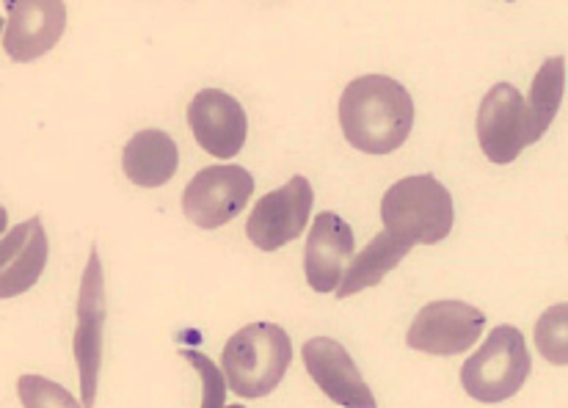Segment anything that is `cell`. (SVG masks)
<instances>
[{
    "label": "cell",
    "instance_id": "cell-8",
    "mask_svg": "<svg viewBox=\"0 0 568 408\" xmlns=\"http://www.w3.org/2000/svg\"><path fill=\"white\" fill-rule=\"evenodd\" d=\"M486 315L467 302H430L408 326L406 345L428 356H462L483 337Z\"/></svg>",
    "mask_w": 568,
    "mask_h": 408
},
{
    "label": "cell",
    "instance_id": "cell-18",
    "mask_svg": "<svg viewBox=\"0 0 568 408\" xmlns=\"http://www.w3.org/2000/svg\"><path fill=\"white\" fill-rule=\"evenodd\" d=\"M568 306L555 304L538 317L536 323V348L549 365H568Z\"/></svg>",
    "mask_w": 568,
    "mask_h": 408
},
{
    "label": "cell",
    "instance_id": "cell-24",
    "mask_svg": "<svg viewBox=\"0 0 568 408\" xmlns=\"http://www.w3.org/2000/svg\"><path fill=\"white\" fill-rule=\"evenodd\" d=\"M508 3H514V0H508Z\"/></svg>",
    "mask_w": 568,
    "mask_h": 408
},
{
    "label": "cell",
    "instance_id": "cell-14",
    "mask_svg": "<svg viewBox=\"0 0 568 408\" xmlns=\"http://www.w3.org/2000/svg\"><path fill=\"white\" fill-rule=\"evenodd\" d=\"M48 235L39 215L11 226L0 237V302L31 290L48 268Z\"/></svg>",
    "mask_w": 568,
    "mask_h": 408
},
{
    "label": "cell",
    "instance_id": "cell-7",
    "mask_svg": "<svg viewBox=\"0 0 568 408\" xmlns=\"http://www.w3.org/2000/svg\"><path fill=\"white\" fill-rule=\"evenodd\" d=\"M105 276L97 248L89 252L87 271L78 293V326L72 337V354H75L78 373H81V406L94 408L97 384H100L102 365V332H105Z\"/></svg>",
    "mask_w": 568,
    "mask_h": 408
},
{
    "label": "cell",
    "instance_id": "cell-13",
    "mask_svg": "<svg viewBox=\"0 0 568 408\" xmlns=\"http://www.w3.org/2000/svg\"><path fill=\"white\" fill-rule=\"evenodd\" d=\"M354 248L356 241L348 221L339 218L332 210L317 213L315 224L310 226V237H306V285L315 293L337 290V285L343 282L345 268H348V259L354 257Z\"/></svg>",
    "mask_w": 568,
    "mask_h": 408
},
{
    "label": "cell",
    "instance_id": "cell-17",
    "mask_svg": "<svg viewBox=\"0 0 568 408\" xmlns=\"http://www.w3.org/2000/svg\"><path fill=\"white\" fill-rule=\"evenodd\" d=\"M564 92H566V59L564 55H555L541 64V70L536 72L530 86V100L525 102L527 113H530L532 130H536L538 139H544L549 128H552L555 116H558L560 105H564Z\"/></svg>",
    "mask_w": 568,
    "mask_h": 408
},
{
    "label": "cell",
    "instance_id": "cell-5",
    "mask_svg": "<svg viewBox=\"0 0 568 408\" xmlns=\"http://www.w3.org/2000/svg\"><path fill=\"white\" fill-rule=\"evenodd\" d=\"M475 128L483 155L497 166L514 163L521 150L538 141L525 100L514 83H497L488 89L477 111Z\"/></svg>",
    "mask_w": 568,
    "mask_h": 408
},
{
    "label": "cell",
    "instance_id": "cell-15",
    "mask_svg": "<svg viewBox=\"0 0 568 408\" xmlns=\"http://www.w3.org/2000/svg\"><path fill=\"white\" fill-rule=\"evenodd\" d=\"M180 150L163 130H141L124 144V177L139 188H161L178 174Z\"/></svg>",
    "mask_w": 568,
    "mask_h": 408
},
{
    "label": "cell",
    "instance_id": "cell-4",
    "mask_svg": "<svg viewBox=\"0 0 568 408\" xmlns=\"http://www.w3.org/2000/svg\"><path fill=\"white\" fill-rule=\"evenodd\" d=\"M532 373L530 350L516 326H497L462 367V387L477 404L514 398Z\"/></svg>",
    "mask_w": 568,
    "mask_h": 408
},
{
    "label": "cell",
    "instance_id": "cell-21",
    "mask_svg": "<svg viewBox=\"0 0 568 408\" xmlns=\"http://www.w3.org/2000/svg\"><path fill=\"white\" fill-rule=\"evenodd\" d=\"M6 224H9V213H6V207L0 204V235H6Z\"/></svg>",
    "mask_w": 568,
    "mask_h": 408
},
{
    "label": "cell",
    "instance_id": "cell-6",
    "mask_svg": "<svg viewBox=\"0 0 568 408\" xmlns=\"http://www.w3.org/2000/svg\"><path fill=\"white\" fill-rule=\"evenodd\" d=\"M254 177L243 166H207L183 191V213L199 230H219L246 210Z\"/></svg>",
    "mask_w": 568,
    "mask_h": 408
},
{
    "label": "cell",
    "instance_id": "cell-2",
    "mask_svg": "<svg viewBox=\"0 0 568 408\" xmlns=\"http://www.w3.org/2000/svg\"><path fill=\"white\" fill-rule=\"evenodd\" d=\"M293 361V339L276 323H248L226 339L221 373L237 398L257 400L276 392Z\"/></svg>",
    "mask_w": 568,
    "mask_h": 408
},
{
    "label": "cell",
    "instance_id": "cell-22",
    "mask_svg": "<svg viewBox=\"0 0 568 408\" xmlns=\"http://www.w3.org/2000/svg\"><path fill=\"white\" fill-rule=\"evenodd\" d=\"M3 28H6V22H3V20H0V31H3Z\"/></svg>",
    "mask_w": 568,
    "mask_h": 408
},
{
    "label": "cell",
    "instance_id": "cell-3",
    "mask_svg": "<svg viewBox=\"0 0 568 408\" xmlns=\"http://www.w3.org/2000/svg\"><path fill=\"white\" fill-rule=\"evenodd\" d=\"M453 196L434 174H414L392 185L381 200L386 232L406 243L434 246L453 232Z\"/></svg>",
    "mask_w": 568,
    "mask_h": 408
},
{
    "label": "cell",
    "instance_id": "cell-23",
    "mask_svg": "<svg viewBox=\"0 0 568 408\" xmlns=\"http://www.w3.org/2000/svg\"><path fill=\"white\" fill-rule=\"evenodd\" d=\"M226 408H246V406H226Z\"/></svg>",
    "mask_w": 568,
    "mask_h": 408
},
{
    "label": "cell",
    "instance_id": "cell-1",
    "mask_svg": "<svg viewBox=\"0 0 568 408\" xmlns=\"http://www.w3.org/2000/svg\"><path fill=\"white\" fill-rule=\"evenodd\" d=\"M339 124L354 150L389 155L400 150L414 128V100L389 75H362L339 98Z\"/></svg>",
    "mask_w": 568,
    "mask_h": 408
},
{
    "label": "cell",
    "instance_id": "cell-10",
    "mask_svg": "<svg viewBox=\"0 0 568 408\" xmlns=\"http://www.w3.org/2000/svg\"><path fill=\"white\" fill-rule=\"evenodd\" d=\"M3 6L9 11L3 50L17 64L42 59L64 37V0H3Z\"/></svg>",
    "mask_w": 568,
    "mask_h": 408
},
{
    "label": "cell",
    "instance_id": "cell-12",
    "mask_svg": "<svg viewBox=\"0 0 568 408\" xmlns=\"http://www.w3.org/2000/svg\"><path fill=\"white\" fill-rule=\"evenodd\" d=\"M189 124L196 144L219 161H230L246 144V111L232 94L221 92V89H202L191 100Z\"/></svg>",
    "mask_w": 568,
    "mask_h": 408
},
{
    "label": "cell",
    "instance_id": "cell-20",
    "mask_svg": "<svg viewBox=\"0 0 568 408\" xmlns=\"http://www.w3.org/2000/svg\"><path fill=\"white\" fill-rule=\"evenodd\" d=\"M180 356L189 361L199 376H202V408H224L226 381H224V373H221V367L215 365L207 354H202V350L183 348L180 350Z\"/></svg>",
    "mask_w": 568,
    "mask_h": 408
},
{
    "label": "cell",
    "instance_id": "cell-19",
    "mask_svg": "<svg viewBox=\"0 0 568 408\" xmlns=\"http://www.w3.org/2000/svg\"><path fill=\"white\" fill-rule=\"evenodd\" d=\"M17 395H20L22 408H83L81 400L72 398L70 389L44 376H33V373L20 376Z\"/></svg>",
    "mask_w": 568,
    "mask_h": 408
},
{
    "label": "cell",
    "instance_id": "cell-9",
    "mask_svg": "<svg viewBox=\"0 0 568 408\" xmlns=\"http://www.w3.org/2000/svg\"><path fill=\"white\" fill-rule=\"evenodd\" d=\"M312 204H315V191H312L310 180L298 174L254 204L246 224L248 241L260 252H276V248L287 246L295 237L304 235Z\"/></svg>",
    "mask_w": 568,
    "mask_h": 408
},
{
    "label": "cell",
    "instance_id": "cell-16",
    "mask_svg": "<svg viewBox=\"0 0 568 408\" xmlns=\"http://www.w3.org/2000/svg\"><path fill=\"white\" fill-rule=\"evenodd\" d=\"M412 252V243L400 241L392 232H381L373 237L365 248H362L356 257H351V265L345 268L343 282L337 285L334 296L337 298H351L356 293L367 290V287H376L384 282V276L389 271H395L403 263V257Z\"/></svg>",
    "mask_w": 568,
    "mask_h": 408
},
{
    "label": "cell",
    "instance_id": "cell-11",
    "mask_svg": "<svg viewBox=\"0 0 568 408\" xmlns=\"http://www.w3.org/2000/svg\"><path fill=\"white\" fill-rule=\"evenodd\" d=\"M306 373L332 404L343 408H378L376 395L362 378L343 343L332 337H312L301 348Z\"/></svg>",
    "mask_w": 568,
    "mask_h": 408
}]
</instances>
